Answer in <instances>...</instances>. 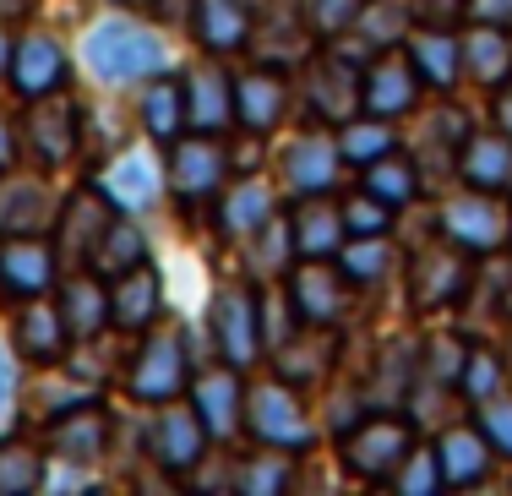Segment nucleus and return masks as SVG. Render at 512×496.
<instances>
[{
	"mask_svg": "<svg viewBox=\"0 0 512 496\" xmlns=\"http://www.w3.org/2000/svg\"><path fill=\"white\" fill-rule=\"evenodd\" d=\"M77 60L99 88H137V82L175 71V44L153 22L126 17V11H104V17H93L82 28Z\"/></svg>",
	"mask_w": 512,
	"mask_h": 496,
	"instance_id": "obj_1",
	"label": "nucleus"
},
{
	"mask_svg": "<svg viewBox=\"0 0 512 496\" xmlns=\"http://www.w3.org/2000/svg\"><path fill=\"white\" fill-rule=\"evenodd\" d=\"M442 235L453 240V246L463 251V257H491V251H502L507 246V235H512V219H507V202H502V191H453V197L442 202Z\"/></svg>",
	"mask_w": 512,
	"mask_h": 496,
	"instance_id": "obj_2",
	"label": "nucleus"
},
{
	"mask_svg": "<svg viewBox=\"0 0 512 496\" xmlns=\"http://www.w3.org/2000/svg\"><path fill=\"white\" fill-rule=\"evenodd\" d=\"M246 431L262 447H284V453L316 442L306 404H300V393L284 377H278V382H256L246 393Z\"/></svg>",
	"mask_w": 512,
	"mask_h": 496,
	"instance_id": "obj_3",
	"label": "nucleus"
},
{
	"mask_svg": "<svg viewBox=\"0 0 512 496\" xmlns=\"http://www.w3.org/2000/svg\"><path fill=\"white\" fill-rule=\"evenodd\" d=\"M126 387L142 404H164V398H180L191 387V355H186L175 328H148V344H142Z\"/></svg>",
	"mask_w": 512,
	"mask_h": 496,
	"instance_id": "obj_4",
	"label": "nucleus"
},
{
	"mask_svg": "<svg viewBox=\"0 0 512 496\" xmlns=\"http://www.w3.org/2000/svg\"><path fill=\"white\" fill-rule=\"evenodd\" d=\"M207 317H213V344L224 355V366L240 371L262 355V295H251L246 284H229L213 295Z\"/></svg>",
	"mask_w": 512,
	"mask_h": 496,
	"instance_id": "obj_5",
	"label": "nucleus"
},
{
	"mask_svg": "<svg viewBox=\"0 0 512 496\" xmlns=\"http://www.w3.org/2000/svg\"><path fill=\"white\" fill-rule=\"evenodd\" d=\"M99 191L115 213H148L158 197H164V159L153 148H120L115 159L104 164Z\"/></svg>",
	"mask_w": 512,
	"mask_h": 496,
	"instance_id": "obj_6",
	"label": "nucleus"
},
{
	"mask_svg": "<svg viewBox=\"0 0 512 496\" xmlns=\"http://www.w3.org/2000/svg\"><path fill=\"white\" fill-rule=\"evenodd\" d=\"M409 453H414L409 420L376 415V420H365V426H355V431L344 437V464L355 469L360 480H393L398 464H404Z\"/></svg>",
	"mask_w": 512,
	"mask_h": 496,
	"instance_id": "obj_7",
	"label": "nucleus"
},
{
	"mask_svg": "<svg viewBox=\"0 0 512 496\" xmlns=\"http://www.w3.org/2000/svg\"><path fill=\"white\" fill-rule=\"evenodd\" d=\"M414 99H420V71H414L409 55L387 50V55H376L360 66V110L365 115L398 120V115L414 110Z\"/></svg>",
	"mask_w": 512,
	"mask_h": 496,
	"instance_id": "obj_8",
	"label": "nucleus"
},
{
	"mask_svg": "<svg viewBox=\"0 0 512 496\" xmlns=\"http://www.w3.org/2000/svg\"><path fill=\"white\" fill-rule=\"evenodd\" d=\"M60 278V257L44 235H0V289L17 300L50 295Z\"/></svg>",
	"mask_w": 512,
	"mask_h": 496,
	"instance_id": "obj_9",
	"label": "nucleus"
},
{
	"mask_svg": "<svg viewBox=\"0 0 512 496\" xmlns=\"http://www.w3.org/2000/svg\"><path fill=\"white\" fill-rule=\"evenodd\" d=\"M60 191L39 175H0V235H44L60 224Z\"/></svg>",
	"mask_w": 512,
	"mask_h": 496,
	"instance_id": "obj_10",
	"label": "nucleus"
},
{
	"mask_svg": "<svg viewBox=\"0 0 512 496\" xmlns=\"http://www.w3.org/2000/svg\"><path fill=\"white\" fill-rule=\"evenodd\" d=\"M148 447L164 469L175 475H191L207 453V426L197 420V409L180 404V398H164V409L153 415V431H148Z\"/></svg>",
	"mask_w": 512,
	"mask_h": 496,
	"instance_id": "obj_11",
	"label": "nucleus"
},
{
	"mask_svg": "<svg viewBox=\"0 0 512 496\" xmlns=\"http://www.w3.org/2000/svg\"><path fill=\"white\" fill-rule=\"evenodd\" d=\"M289 306L306 328H333L344 317V273L333 268V257H306L289 273Z\"/></svg>",
	"mask_w": 512,
	"mask_h": 496,
	"instance_id": "obj_12",
	"label": "nucleus"
},
{
	"mask_svg": "<svg viewBox=\"0 0 512 496\" xmlns=\"http://www.w3.org/2000/svg\"><path fill=\"white\" fill-rule=\"evenodd\" d=\"M169 186L180 202H207L213 191H224V148H213L207 131L169 142Z\"/></svg>",
	"mask_w": 512,
	"mask_h": 496,
	"instance_id": "obj_13",
	"label": "nucleus"
},
{
	"mask_svg": "<svg viewBox=\"0 0 512 496\" xmlns=\"http://www.w3.org/2000/svg\"><path fill=\"white\" fill-rule=\"evenodd\" d=\"M66 77H71V60L50 33H22L17 50H11V88L22 99H50V93L66 88Z\"/></svg>",
	"mask_w": 512,
	"mask_h": 496,
	"instance_id": "obj_14",
	"label": "nucleus"
},
{
	"mask_svg": "<svg viewBox=\"0 0 512 496\" xmlns=\"http://www.w3.org/2000/svg\"><path fill=\"white\" fill-rule=\"evenodd\" d=\"M191 409L207 426L213 442H229L240 426H246V393H240V377L235 366H218V371H202L191 377Z\"/></svg>",
	"mask_w": 512,
	"mask_h": 496,
	"instance_id": "obj_15",
	"label": "nucleus"
},
{
	"mask_svg": "<svg viewBox=\"0 0 512 496\" xmlns=\"http://www.w3.org/2000/svg\"><path fill=\"white\" fill-rule=\"evenodd\" d=\"M338 164H344V153H338V137H327V131H300V137L284 148V186L295 191V197L333 191Z\"/></svg>",
	"mask_w": 512,
	"mask_h": 496,
	"instance_id": "obj_16",
	"label": "nucleus"
},
{
	"mask_svg": "<svg viewBox=\"0 0 512 496\" xmlns=\"http://www.w3.org/2000/svg\"><path fill=\"white\" fill-rule=\"evenodd\" d=\"M55 306H60V322H66L71 344H93L109 328V278H99V273L60 278Z\"/></svg>",
	"mask_w": 512,
	"mask_h": 496,
	"instance_id": "obj_17",
	"label": "nucleus"
},
{
	"mask_svg": "<svg viewBox=\"0 0 512 496\" xmlns=\"http://www.w3.org/2000/svg\"><path fill=\"white\" fill-rule=\"evenodd\" d=\"M180 88H186V126L191 131L218 137V131L235 126V77L224 66H197Z\"/></svg>",
	"mask_w": 512,
	"mask_h": 496,
	"instance_id": "obj_18",
	"label": "nucleus"
},
{
	"mask_svg": "<svg viewBox=\"0 0 512 496\" xmlns=\"http://www.w3.org/2000/svg\"><path fill=\"white\" fill-rule=\"evenodd\" d=\"M458 175L474 191H512V137L507 131H469L458 142Z\"/></svg>",
	"mask_w": 512,
	"mask_h": 496,
	"instance_id": "obj_19",
	"label": "nucleus"
},
{
	"mask_svg": "<svg viewBox=\"0 0 512 496\" xmlns=\"http://www.w3.org/2000/svg\"><path fill=\"white\" fill-rule=\"evenodd\" d=\"M158 300H164V284H158V273L142 262V268L109 278V322H115L120 333H148L153 317H158Z\"/></svg>",
	"mask_w": 512,
	"mask_h": 496,
	"instance_id": "obj_20",
	"label": "nucleus"
},
{
	"mask_svg": "<svg viewBox=\"0 0 512 496\" xmlns=\"http://www.w3.org/2000/svg\"><path fill=\"white\" fill-rule=\"evenodd\" d=\"M66 344H71V333H66V322H60L55 300L50 295L22 300V311H17V355L39 360V366H55V360L66 355Z\"/></svg>",
	"mask_w": 512,
	"mask_h": 496,
	"instance_id": "obj_21",
	"label": "nucleus"
},
{
	"mask_svg": "<svg viewBox=\"0 0 512 496\" xmlns=\"http://www.w3.org/2000/svg\"><path fill=\"white\" fill-rule=\"evenodd\" d=\"M284 110H289V88H284L278 71L256 66V71H246V77H235V120L246 131L267 137V131L284 120Z\"/></svg>",
	"mask_w": 512,
	"mask_h": 496,
	"instance_id": "obj_22",
	"label": "nucleus"
},
{
	"mask_svg": "<svg viewBox=\"0 0 512 496\" xmlns=\"http://www.w3.org/2000/svg\"><path fill=\"white\" fill-rule=\"evenodd\" d=\"M289 235H295V257H338V246H344V208L327 202V191L300 197Z\"/></svg>",
	"mask_w": 512,
	"mask_h": 496,
	"instance_id": "obj_23",
	"label": "nucleus"
},
{
	"mask_svg": "<svg viewBox=\"0 0 512 496\" xmlns=\"http://www.w3.org/2000/svg\"><path fill=\"white\" fill-rule=\"evenodd\" d=\"M409 60L414 71H420V82H431V88H453L463 77V39L442 28H414L409 33Z\"/></svg>",
	"mask_w": 512,
	"mask_h": 496,
	"instance_id": "obj_24",
	"label": "nucleus"
},
{
	"mask_svg": "<svg viewBox=\"0 0 512 496\" xmlns=\"http://www.w3.org/2000/svg\"><path fill=\"white\" fill-rule=\"evenodd\" d=\"M273 213H278V197H273V186H262V180H240V186L218 191V224H224L235 240L256 235Z\"/></svg>",
	"mask_w": 512,
	"mask_h": 496,
	"instance_id": "obj_25",
	"label": "nucleus"
},
{
	"mask_svg": "<svg viewBox=\"0 0 512 496\" xmlns=\"http://www.w3.org/2000/svg\"><path fill=\"white\" fill-rule=\"evenodd\" d=\"M436 464H442L447 486H474V480H485V469H491V442H485V431L458 426L436 442Z\"/></svg>",
	"mask_w": 512,
	"mask_h": 496,
	"instance_id": "obj_26",
	"label": "nucleus"
},
{
	"mask_svg": "<svg viewBox=\"0 0 512 496\" xmlns=\"http://www.w3.org/2000/svg\"><path fill=\"white\" fill-rule=\"evenodd\" d=\"M463 71L474 82H507L512 77V33L469 22V33H463Z\"/></svg>",
	"mask_w": 512,
	"mask_h": 496,
	"instance_id": "obj_27",
	"label": "nucleus"
},
{
	"mask_svg": "<svg viewBox=\"0 0 512 496\" xmlns=\"http://www.w3.org/2000/svg\"><path fill=\"white\" fill-rule=\"evenodd\" d=\"M197 33L213 55H235L251 44V17L240 0H197Z\"/></svg>",
	"mask_w": 512,
	"mask_h": 496,
	"instance_id": "obj_28",
	"label": "nucleus"
},
{
	"mask_svg": "<svg viewBox=\"0 0 512 496\" xmlns=\"http://www.w3.org/2000/svg\"><path fill=\"white\" fill-rule=\"evenodd\" d=\"M142 126H148L153 142H175L186 131V88L175 82V71L148 82V93H142Z\"/></svg>",
	"mask_w": 512,
	"mask_h": 496,
	"instance_id": "obj_29",
	"label": "nucleus"
},
{
	"mask_svg": "<svg viewBox=\"0 0 512 496\" xmlns=\"http://www.w3.org/2000/svg\"><path fill=\"white\" fill-rule=\"evenodd\" d=\"M148 262V235H142L137 224H126V213H115L99 240V251H93V273L99 278H120L131 268H142Z\"/></svg>",
	"mask_w": 512,
	"mask_h": 496,
	"instance_id": "obj_30",
	"label": "nucleus"
},
{
	"mask_svg": "<svg viewBox=\"0 0 512 496\" xmlns=\"http://www.w3.org/2000/svg\"><path fill=\"white\" fill-rule=\"evenodd\" d=\"M109 442V420L99 415V409H66V420L55 426V458H66V464H82V458H99Z\"/></svg>",
	"mask_w": 512,
	"mask_h": 496,
	"instance_id": "obj_31",
	"label": "nucleus"
},
{
	"mask_svg": "<svg viewBox=\"0 0 512 496\" xmlns=\"http://www.w3.org/2000/svg\"><path fill=\"white\" fill-rule=\"evenodd\" d=\"M33 142H44V164H66L77 148V110L50 99H33Z\"/></svg>",
	"mask_w": 512,
	"mask_h": 496,
	"instance_id": "obj_32",
	"label": "nucleus"
},
{
	"mask_svg": "<svg viewBox=\"0 0 512 496\" xmlns=\"http://www.w3.org/2000/svg\"><path fill=\"white\" fill-rule=\"evenodd\" d=\"M393 148H398V131H393V120H382V115L344 120V131H338V153H344V164H360V169L387 159Z\"/></svg>",
	"mask_w": 512,
	"mask_h": 496,
	"instance_id": "obj_33",
	"label": "nucleus"
},
{
	"mask_svg": "<svg viewBox=\"0 0 512 496\" xmlns=\"http://www.w3.org/2000/svg\"><path fill=\"white\" fill-rule=\"evenodd\" d=\"M360 191H371L382 208H409L414 202V191H420V180H414V164L404 159V153H387V159H376V164H365V186Z\"/></svg>",
	"mask_w": 512,
	"mask_h": 496,
	"instance_id": "obj_34",
	"label": "nucleus"
},
{
	"mask_svg": "<svg viewBox=\"0 0 512 496\" xmlns=\"http://www.w3.org/2000/svg\"><path fill=\"white\" fill-rule=\"evenodd\" d=\"M338 273L349 284H376V278L393 273V240L387 235H355L338 246Z\"/></svg>",
	"mask_w": 512,
	"mask_h": 496,
	"instance_id": "obj_35",
	"label": "nucleus"
},
{
	"mask_svg": "<svg viewBox=\"0 0 512 496\" xmlns=\"http://www.w3.org/2000/svg\"><path fill=\"white\" fill-rule=\"evenodd\" d=\"M453 295H463V257H447V262L420 257L414 262V306L431 311V306H447Z\"/></svg>",
	"mask_w": 512,
	"mask_h": 496,
	"instance_id": "obj_36",
	"label": "nucleus"
},
{
	"mask_svg": "<svg viewBox=\"0 0 512 496\" xmlns=\"http://www.w3.org/2000/svg\"><path fill=\"white\" fill-rule=\"evenodd\" d=\"M246 246H251V273L256 278H273V273H284L289 268V257H295V235H289V224L278 219H267L256 235H246Z\"/></svg>",
	"mask_w": 512,
	"mask_h": 496,
	"instance_id": "obj_37",
	"label": "nucleus"
},
{
	"mask_svg": "<svg viewBox=\"0 0 512 496\" xmlns=\"http://www.w3.org/2000/svg\"><path fill=\"white\" fill-rule=\"evenodd\" d=\"M507 382V366L491 355V349H463V366H458V387L474 398V404H485V398H496Z\"/></svg>",
	"mask_w": 512,
	"mask_h": 496,
	"instance_id": "obj_38",
	"label": "nucleus"
},
{
	"mask_svg": "<svg viewBox=\"0 0 512 496\" xmlns=\"http://www.w3.org/2000/svg\"><path fill=\"white\" fill-rule=\"evenodd\" d=\"M44 486V458L33 447H0V491L22 496Z\"/></svg>",
	"mask_w": 512,
	"mask_h": 496,
	"instance_id": "obj_39",
	"label": "nucleus"
},
{
	"mask_svg": "<svg viewBox=\"0 0 512 496\" xmlns=\"http://www.w3.org/2000/svg\"><path fill=\"white\" fill-rule=\"evenodd\" d=\"M338 208H344V240H355V235H387V224H393V208H382L371 191H355V197H344Z\"/></svg>",
	"mask_w": 512,
	"mask_h": 496,
	"instance_id": "obj_40",
	"label": "nucleus"
},
{
	"mask_svg": "<svg viewBox=\"0 0 512 496\" xmlns=\"http://www.w3.org/2000/svg\"><path fill=\"white\" fill-rule=\"evenodd\" d=\"M289 475H295V464H289L284 447H267V453H256L246 469H240V486L246 491H284Z\"/></svg>",
	"mask_w": 512,
	"mask_h": 496,
	"instance_id": "obj_41",
	"label": "nucleus"
},
{
	"mask_svg": "<svg viewBox=\"0 0 512 496\" xmlns=\"http://www.w3.org/2000/svg\"><path fill=\"white\" fill-rule=\"evenodd\" d=\"M393 486H398V491H414V496H425V491L447 486V480H442V464H436V447H431V453H420V447H414L404 464H398Z\"/></svg>",
	"mask_w": 512,
	"mask_h": 496,
	"instance_id": "obj_42",
	"label": "nucleus"
},
{
	"mask_svg": "<svg viewBox=\"0 0 512 496\" xmlns=\"http://www.w3.org/2000/svg\"><path fill=\"white\" fill-rule=\"evenodd\" d=\"M17 393H22V355L0 338V431H11V420H17Z\"/></svg>",
	"mask_w": 512,
	"mask_h": 496,
	"instance_id": "obj_43",
	"label": "nucleus"
},
{
	"mask_svg": "<svg viewBox=\"0 0 512 496\" xmlns=\"http://www.w3.org/2000/svg\"><path fill=\"white\" fill-rule=\"evenodd\" d=\"M480 431H485V442L496 447L502 458H512V398H485L480 404Z\"/></svg>",
	"mask_w": 512,
	"mask_h": 496,
	"instance_id": "obj_44",
	"label": "nucleus"
},
{
	"mask_svg": "<svg viewBox=\"0 0 512 496\" xmlns=\"http://www.w3.org/2000/svg\"><path fill=\"white\" fill-rule=\"evenodd\" d=\"M311 17H316V28L333 39V33H344L360 22V0H311Z\"/></svg>",
	"mask_w": 512,
	"mask_h": 496,
	"instance_id": "obj_45",
	"label": "nucleus"
},
{
	"mask_svg": "<svg viewBox=\"0 0 512 496\" xmlns=\"http://www.w3.org/2000/svg\"><path fill=\"white\" fill-rule=\"evenodd\" d=\"M463 17L485 22V28H507L512 33V0H463Z\"/></svg>",
	"mask_w": 512,
	"mask_h": 496,
	"instance_id": "obj_46",
	"label": "nucleus"
},
{
	"mask_svg": "<svg viewBox=\"0 0 512 496\" xmlns=\"http://www.w3.org/2000/svg\"><path fill=\"white\" fill-rule=\"evenodd\" d=\"M496 131L512 137V77L502 82V93H496Z\"/></svg>",
	"mask_w": 512,
	"mask_h": 496,
	"instance_id": "obj_47",
	"label": "nucleus"
},
{
	"mask_svg": "<svg viewBox=\"0 0 512 496\" xmlns=\"http://www.w3.org/2000/svg\"><path fill=\"white\" fill-rule=\"evenodd\" d=\"M11 50H17V39L0 28V77H11Z\"/></svg>",
	"mask_w": 512,
	"mask_h": 496,
	"instance_id": "obj_48",
	"label": "nucleus"
},
{
	"mask_svg": "<svg viewBox=\"0 0 512 496\" xmlns=\"http://www.w3.org/2000/svg\"><path fill=\"white\" fill-rule=\"evenodd\" d=\"M11 153H17V142H11V126L0 120V169H11Z\"/></svg>",
	"mask_w": 512,
	"mask_h": 496,
	"instance_id": "obj_49",
	"label": "nucleus"
},
{
	"mask_svg": "<svg viewBox=\"0 0 512 496\" xmlns=\"http://www.w3.org/2000/svg\"><path fill=\"white\" fill-rule=\"evenodd\" d=\"M109 6H142V0H109Z\"/></svg>",
	"mask_w": 512,
	"mask_h": 496,
	"instance_id": "obj_50",
	"label": "nucleus"
},
{
	"mask_svg": "<svg viewBox=\"0 0 512 496\" xmlns=\"http://www.w3.org/2000/svg\"><path fill=\"white\" fill-rule=\"evenodd\" d=\"M507 377H512V344H507Z\"/></svg>",
	"mask_w": 512,
	"mask_h": 496,
	"instance_id": "obj_51",
	"label": "nucleus"
}]
</instances>
